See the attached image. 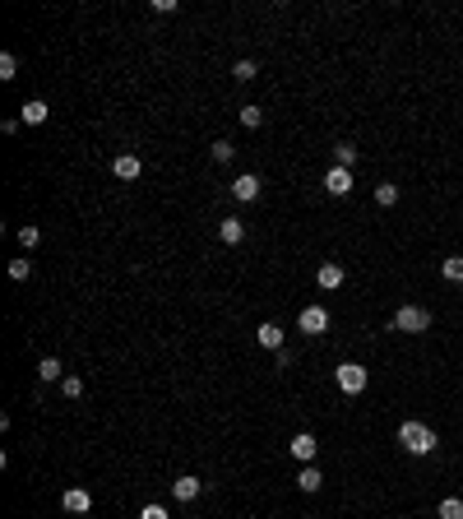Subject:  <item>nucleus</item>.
<instances>
[{
	"mask_svg": "<svg viewBox=\"0 0 463 519\" xmlns=\"http://www.w3.org/2000/svg\"><path fill=\"white\" fill-rule=\"evenodd\" d=\"M139 519H167V510H163V506H144Z\"/></svg>",
	"mask_w": 463,
	"mask_h": 519,
	"instance_id": "nucleus-28",
	"label": "nucleus"
},
{
	"mask_svg": "<svg viewBox=\"0 0 463 519\" xmlns=\"http://www.w3.org/2000/svg\"><path fill=\"white\" fill-rule=\"evenodd\" d=\"M231 154H236V149H231L227 139H213V163H231Z\"/></svg>",
	"mask_w": 463,
	"mask_h": 519,
	"instance_id": "nucleus-26",
	"label": "nucleus"
},
{
	"mask_svg": "<svg viewBox=\"0 0 463 519\" xmlns=\"http://www.w3.org/2000/svg\"><path fill=\"white\" fill-rule=\"evenodd\" d=\"M231 195L241 199V204H250V199H260V177H255V172H241V177L231 181Z\"/></svg>",
	"mask_w": 463,
	"mask_h": 519,
	"instance_id": "nucleus-8",
	"label": "nucleus"
},
{
	"mask_svg": "<svg viewBox=\"0 0 463 519\" xmlns=\"http://www.w3.org/2000/svg\"><path fill=\"white\" fill-rule=\"evenodd\" d=\"M37 242H42V227H33V223H23V227H19V246H23V251H33Z\"/></svg>",
	"mask_w": 463,
	"mask_h": 519,
	"instance_id": "nucleus-21",
	"label": "nucleus"
},
{
	"mask_svg": "<svg viewBox=\"0 0 463 519\" xmlns=\"http://www.w3.org/2000/svg\"><path fill=\"white\" fill-rule=\"evenodd\" d=\"M324 190H329V195H348V190H353V172H348V167H329V172H324Z\"/></svg>",
	"mask_w": 463,
	"mask_h": 519,
	"instance_id": "nucleus-9",
	"label": "nucleus"
},
{
	"mask_svg": "<svg viewBox=\"0 0 463 519\" xmlns=\"http://www.w3.org/2000/svg\"><path fill=\"white\" fill-rule=\"evenodd\" d=\"M61 506H65L70 515H89V510H93V496L84 492V487H65V496H61Z\"/></svg>",
	"mask_w": 463,
	"mask_h": 519,
	"instance_id": "nucleus-7",
	"label": "nucleus"
},
{
	"mask_svg": "<svg viewBox=\"0 0 463 519\" xmlns=\"http://www.w3.org/2000/svg\"><path fill=\"white\" fill-rule=\"evenodd\" d=\"M436 515H440V519H463V501H459V496H445Z\"/></svg>",
	"mask_w": 463,
	"mask_h": 519,
	"instance_id": "nucleus-22",
	"label": "nucleus"
},
{
	"mask_svg": "<svg viewBox=\"0 0 463 519\" xmlns=\"http://www.w3.org/2000/svg\"><path fill=\"white\" fill-rule=\"evenodd\" d=\"M218 237H222L227 246H241V242H246V223H241V218H222V223H218Z\"/></svg>",
	"mask_w": 463,
	"mask_h": 519,
	"instance_id": "nucleus-13",
	"label": "nucleus"
},
{
	"mask_svg": "<svg viewBox=\"0 0 463 519\" xmlns=\"http://www.w3.org/2000/svg\"><path fill=\"white\" fill-rule=\"evenodd\" d=\"M37 376L61 385V380H65V366H61V357H42V362H37Z\"/></svg>",
	"mask_w": 463,
	"mask_h": 519,
	"instance_id": "nucleus-16",
	"label": "nucleus"
},
{
	"mask_svg": "<svg viewBox=\"0 0 463 519\" xmlns=\"http://www.w3.org/2000/svg\"><path fill=\"white\" fill-rule=\"evenodd\" d=\"M14 75H19V61L5 51V56H0V79H14Z\"/></svg>",
	"mask_w": 463,
	"mask_h": 519,
	"instance_id": "nucleus-27",
	"label": "nucleus"
},
{
	"mask_svg": "<svg viewBox=\"0 0 463 519\" xmlns=\"http://www.w3.org/2000/svg\"><path fill=\"white\" fill-rule=\"evenodd\" d=\"M394 334H426L431 330V311L426 306H398L394 320H389Z\"/></svg>",
	"mask_w": 463,
	"mask_h": 519,
	"instance_id": "nucleus-2",
	"label": "nucleus"
},
{
	"mask_svg": "<svg viewBox=\"0 0 463 519\" xmlns=\"http://www.w3.org/2000/svg\"><path fill=\"white\" fill-rule=\"evenodd\" d=\"M287 450H292V459H301V464H315V454H320V441H315L310 431H297Z\"/></svg>",
	"mask_w": 463,
	"mask_h": 519,
	"instance_id": "nucleus-4",
	"label": "nucleus"
},
{
	"mask_svg": "<svg viewBox=\"0 0 463 519\" xmlns=\"http://www.w3.org/2000/svg\"><path fill=\"white\" fill-rule=\"evenodd\" d=\"M255 339L265 343L269 353H283V325H274V320H265L260 330H255Z\"/></svg>",
	"mask_w": 463,
	"mask_h": 519,
	"instance_id": "nucleus-11",
	"label": "nucleus"
},
{
	"mask_svg": "<svg viewBox=\"0 0 463 519\" xmlns=\"http://www.w3.org/2000/svg\"><path fill=\"white\" fill-rule=\"evenodd\" d=\"M343 278H348V274H343V265H338V260H324V265L315 269V283H320L324 292H334V287H343Z\"/></svg>",
	"mask_w": 463,
	"mask_h": 519,
	"instance_id": "nucleus-6",
	"label": "nucleus"
},
{
	"mask_svg": "<svg viewBox=\"0 0 463 519\" xmlns=\"http://www.w3.org/2000/svg\"><path fill=\"white\" fill-rule=\"evenodd\" d=\"M61 394H65V399H79V394H84V380H79V376H65V380H61Z\"/></svg>",
	"mask_w": 463,
	"mask_h": 519,
	"instance_id": "nucleus-25",
	"label": "nucleus"
},
{
	"mask_svg": "<svg viewBox=\"0 0 463 519\" xmlns=\"http://www.w3.org/2000/svg\"><path fill=\"white\" fill-rule=\"evenodd\" d=\"M440 274L450 278V283H463V255H450V260L440 265Z\"/></svg>",
	"mask_w": 463,
	"mask_h": 519,
	"instance_id": "nucleus-20",
	"label": "nucleus"
},
{
	"mask_svg": "<svg viewBox=\"0 0 463 519\" xmlns=\"http://www.w3.org/2000/svg\"><path fill=\"white\" fill-rule=\"evenodd\" d=\"M28 274H33V260H10V278H14V283H23Z\"/></svg>",
	"mask_w": 463,
	"mask_h": 519,
	"instance_id": "nucleus-24",
	"label": "nucleus"
},
{
	"mask_svg": "<svg viewBox=\"0 0 463 519\" xmlns=\"http://www.w3.org/2000/svg\"><path fill=\"white\" fill-rule=\"evenodd\" d=\"M199 487H204V482H199L195 473H186V477H177V482H172V496H177V501H195Z\"/></svg>",
	"mask_w": 463,
	"mask_h": 519,
	"instance_id": "nucleus-14",
	"label": "nucleus"
},
{
	"mask_svg": "<svg viewBox=\"0 0 463 519\" xmlns=\"http://www.w3.org/2000/svg\"><path fill=\"white\" fill-rule=\"evenodd\" d=\"M375 204H380V209H394V204H398V186H394V181H380V186H375Z\"/></svg>",
	"mask_w": 463,
	"mask_h": 519,
	"instance_id": "nucleus-19",
	"label": "nucleus"
},
{
	"mask_svg": "<svg viewBox=\"0 0 463 519\" xmlns=\"http://www.w3.org/2000/svg\"><path fill=\"white\" fill-rule=\"evenodd\" d=\"M111 172L121 181H139V172H144V163H139V154H121L116 163H111Z\"/></svg>",
	"mask_w": 463,
	"mask_h": 519,
	"instance_id": "nucleus-10",
	"label": "nucleus"
},
{
	"mask_svg": "<svg viewBox=\"0 0 463 519\" xmlns=\"http://www.w3.org/2000/svg\"><path fill=\"white\" fill-rule=\"evenodd\" d=\"M398 445L408 454H431L436 450V431L426 422H398Z\"/></svg>",
	"mask_w": 463,
	"mask_h": 519,
	"instance_id": "nucleus-1",
	"label": "nucleus"
},
{
	"mask_svg": "<svg viewBox=\"0 0 463 519\" xmlns=\"http://www.w3.org/2000/svg\"><path fill=\"white\" fill-rule=\"evenodd\" d=\"M297 325H301V334H324V330H329V311H324V306H306L297 315Z\"/></svg>",
	"mask_w": 463,
	"mask_h": 519,
	"instance_id": "nucleus-5",
	"label": "nucleus"
},
{
	"mask_svg": "<svg viewBox=\"0 0 463 519\" xmlns=\"http://www.w3.org/2000/svg\"><path fill=\"white\" fill-rule=\"evenodd\" d=\"M334 380H338V389H343V394H362L371 376H366V366H362V362H343L338 371H334Z\"/></svg>",
	"mask_w": 463,
	"mask_h": 519,
	"instance_id": "nucleus-3",
	"label": "nucleus"
},
{
	"mask_svg": "<svg viewBox=\"0 0 463 519\" xmlns=\"http://www.w3.org/2000/svg\"><path fill=\"white\" fill-rule=\"evenodd\" d=\"M236 121H241V125H246V130H260V125H265V111L255 107V102H246V107H241V111H236Z\"/></svg>",
	"mask_w": 463,
	"mask_h": 519,
	"instance_id": "nucleus-17",
	"label": "nucleus"
},
{
	"mask_svg": "<svg viewBox=\"0 0 463 519\" xmlns=\"http://www.w3.org/2000/svg\"><path fill=\"white\" fill-rule=\"evenodd\" d=\"M46 116H51V107H46L42 98H33V102H23V107H19V121L23 125H42Z\"/></svg>",
	"mask_w": 463,
	"mask_h": 519,
	"instance_id": "nucleus-12",
	"label": "nucleus"
},
{
	"mask_svg": "<svg viewBox=\"0 0 463 519\" xmlns=\"http://www.w3.org/2000/svg\"><path fill=\"white\" fill-rule=\"evenodd\" d=\"M297 487H301V492H320V487H324V473H320L315 464H306V468L297 473Z\"/></svg>",
	"mask_w": 463,
	"mask_h": 519,
	"instance_id": "nucleus-15",
	"label": "nucleus"
},
{
	"mask_svg": "<svg viewBox=\"0 0 463 519\" xmlns=\"http://www.w3.org/2000/svg\"><path fill=\"white\" fill-rule=\"evenodd\" d=\"M353 163H357V144H334V167H348V172H353Z\"/></svg>",
	"mask_w": 463,
	"mask_h": 519,
	"instance_id": "nucleus-18",
	"label": "nucleus"
},
{
	"mask_svg": "<svg viewBox=\"0 0 463 519\" xmlns=\"http://www.w3.org/2000/svg\"><path fill=\"white\" fill-rule=\"evenodd\" d=\"M255 75H260V65H255V61H236V65H231V79H241V84H250Z\"/></svg>",
	"mask_w": 463,
	"mask_h": 519,
	"instance_id": "nucleus-23",
	"label": "nucleus"
}]
</instances>
